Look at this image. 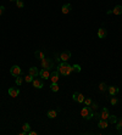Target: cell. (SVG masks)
I'll return each instance as SVG.
<instances>
[{
  "label": "cell",
  "instance_id": "7a4b0ae2",
  "mask_svg": "<svg viewBox=\"0 0 122 135\" xmlns=\"http://www.w3.org/2000/svg\"><path fill=\"white\" fill-rule=\"evenodd\" d=\"M81 116L87 120H89L91 118H93V111L91 110V107H89V106L83 107V108L81 110Z\"/></svg>",
  "mask_w": 122,
  "mask_h": 135
},
{
  "label": "cell",
  "instance_id": "836d02e7",
  "mask_svg": "<svg viewBox=\"0 0 122 135\" xmlns=\"http://www.w3.org/2000/svg\"><path fill=\"white\" fill-rule=\"evenodd\" d=\"M10 1H16V0H10Z\"/></svg>",
  "mask_w": 122,
  "mask_h": 135
},
{
  "label": "cell",
  "instance_id": "ffe728a7",
  "mask_svg": "<svg viewBox=\"0 0 122 135\" xmlns=\"http://www.w3.org/2000/svg\"><path fill=\"white\" fill-rule=\"evenodd\" d=\"M50 89H51V91H54V92L59 91V85H58V83H51V85H50Z\"/></svg>",
  "mask_w": 122,
  "mask_h": 135
},
{
  "label": "cell",
  "instance_id": "603a6c76",
  "mask_svg": "<svg viewBox=\"0 0 122 135\" xmlns=\"http://www.w3.org/2000/svg\"><path fill=\"white\" fill-rule=\"evenodd\" d=\"M99 89H100V91H105V90L107 89V85L105 83H100V84H99Z\"/></svg>",
  "mask_w": 122,
  "mask_h": 135
},
{
  "label": "cell",
  "instance_id": "4fadbf2b",
  "mask_svg": "<svg viewBox=\"0 0 122 135\" xmlns=\"http://www.w3.org/2000/svg\"><path fill=\"white\" fill-rule=\"evenodd\" d=\"M30 75H32L33 78L37 77V75H39V71H38V68H37V67H30Z\"/></svg>",
  "mask_w": 122,
  "mask_h": 135
},
{
  "label": "cell",
  "instance_id": "2e32d148",
  "mask_svg": "<svg viewBox=\"0 0 122 135\" xmlns=\"http://www.w3.org/2000/svg\"><path fill=\"white\" fill-rule=\"evenodd\" d=\"M112 14H115V15H121L122 14V6L121 5H116L115 9L112 10Z\"/></svg>",
  "mask_w": 122,
  "mask_h": 135
},
{
  "label": "cell",
  "instance_id": "8fae6325",
  "mask_svg": "<svg viewBox=\"0 0 122 135\" xmlns=\"http://www.w3.org/2000/svg\"><path fill=\"white\" fill-rule=\"evenodd\" d=\"M18 94H20V90L17 89V88H10V89H9V95H10L11 97H16Z\"/></svg>",
  "mask_w": 122,
  "mask_h": 135
},
{
  "label": "cell",
  "instance_id": "cb8c5ba5",
  "mask_svg": "<svg viewBox=\"0 0 122 135\" xmlns=\"http://www.w3.org/2000/svg\"><path fill=\"white\" fill-rule=\"evenodd\" d=\"M72 68H73V72H76V73L81 72V66H79V65H73Z\"/></svg>",
  "mask_w": 122,
  "mask_h": 135
},
{
  "label": "cell",
  "instance_id": "f1b7e54d",
  "mask_svg": "<svg viewBox=\"0 0 122 135\" xmlns=\"http://www.w3.org/2000/svg\"><path fill=\"white\" fill-rule=\"evenodd\" d=\"M84 104L86 106H91L93 102H92V99H84Z\"/></svg>",
  "mask_w": 122,
  "mask_h": 135
},
{
  "label": "cell",
  "instance_id": "e0dca14e",
  "mask_svg": "<svg viewBox=\"0 0 122 135\" xmlns=\"http://www.w3.org/2000/svg\"><path fill=\"white\" fill-rule=\"evenodd\" d=\"M107 90H109L110 95H116L119 92V88H116V87H107Z\"/></svg>",
  "mask_w": 122,
  "mask_h": 135
},
{
  "label": "cell",
  "instance_id": "d6986e66",
  "mask_svg": "<svg viewBox=\"0 0 122 135\" xmlns=\"http://www.w3.org/2000/svg\"><path fill=\"white\" fill-rule=\"evenodd\" d=\"M56 114H58V112H56L55 110H50V111H48V117H49V118H55Z\"/></svg>",
  "mask_w": 122,
  "mask_h": 135
},
{
  "label": "cell",
  "instance_id": "7402d4cb",
  "mask_svg": "<svg viewBox=\"0 0 122 135\" xmlns=\"http://www.w3.org/2000/svg\"><path fill=\"white\" fill-rule=\"evenodd\" d=\"M107 119L110 120V123H112V124L117 122V118H116V116H114V114H112V116H109V118H107Z\"/></svg>",
  "mask_w": 122,
  "mask_h": 135
},
{
  "label": "cell",
  "instance_id": "ac0fdd59",
  "mask_svg": "<svg viewBox=\"0 0 122 135\" xmlns=\"http://www.w3.org/2000/svg\"><path fill=\"white\" fill-rule=\"evenodd\" d=\"M35 57L38 59V60H43L44 59V52L43 51H40V50H38V51H35Z\"/></svg>",
  "mask_w": 122,
  "mask_h": 135
},
{
  "label": "cell",
  "instance_id": "d6a6232c",
  "mask_svg": "<svg viewBox=\"0 0 122 135\" xmlns=\"http://www.w3.org/2000/svg\"><path fill=\"white\" fill-rule=\"evenodd\" d=\"M92 108H94V110H96V108H98V105H96V104H93V107H92Z\"/></svg>",
  "mask_w": 122,
  "mask_h": 135
},
{
  "label": "cell",
  "instance_id": "3957f363",
  "mask_svg": "<svg viewBox=\"0 0 122 135\" xmlns=\"http://www.w3.org/2000/svg\"><path fill=\"white\" fill-rule=\"evenodd\" d=\"M42 62V67L43 68H45V69H50L51 67H53V61L50 60V59H43V60H40Z\"/></svg>",
  "mask_w": 122,
  "mask_h": 135
},
{
  "label": "cell",
  "instance_id": "44dd1931",
  "mask_svg": "<svg viewBox=\"0 0 122 135\" xmlns=\"http://www.w3.org/2000/svg\"><path fill=\"white\" fill-rule=\"evenodd\" d=\"M22 129H23V132H25V133H28V132H30V124H28V123H25V124H23V127H22Z\"/></svg>",
  "mask_w": 122,
  "mask_h": 135
},
{
  "label": "cell",
  "instance_id": "4dcf8cb0",
  "mask_svg": "<svg viewBox=\"0 0 122 135\" xmlns=\"http://www.w3.org/2000/svg\"><path fill=\"white\" fill-rule=\"evenodd\" d=\"M4 11H5V7H4V6H0V15H2Z\"/></svg>",
  "mask_w": 122,
  "mask_h": 135
},
{
  "label": "cell",
  "instance_id": "83f0119b",
  "mask_svg": "<svg viewBox=\"0 0 122 135\" xmlns=\"http://www.w3.org/2000/svg\"><path fill=\"white\" fill-rule=\"evenodd\" d=\"M25 80H26V82H27V83H30V82H33V77H32V75H26V77H25Z\"/></svg>",
  "mask_w": 122,
  "mask_h": 135
},
{
  "label": "cell",
  "instance_id": "7c38bea8",
  "mask_svg": "<svg viewBox=\"0 0 122 135\" xmlns=\"http://www.w3.org/2000/svg\"><path fill=\"white\" fill-rule=\"evenodd\" d=\"M98 127H99V128H101V129H105V128L109 127V123H107V120H105V119H99Z\"/></svg>",
  "mask_w": 122,
  "mask_h": 135
},
{
  "label": "cell",
  "instance_id": "8992f818",
  "mask_svg": "<svg viewBox=\"0 0 122 135\" xmlns=\"http://www.w3.org/2000/svg\"><path fill=\"white\" fill-rule=\"evenodd\" d=\"M33 87L35 88V89H42L43 87H44V84H43V82H42V79H38V78H35V79H33Z\"/></svg>",
  "mask_w": 122,
  "mask_h": 135
},
{
  "label": "cell",
  "instance_id": "f546056e",
  "mask_svg": "<svg viewBox=\"0 0 122 135\" xmlns=\"http://www.w3.org/2000/svg\"><path fill=\"white\" fill-rule=\"evenodd\" d=\"M117 104V99L116 97H111V105H116Z\"/></svg>",
  "mask_w": 122,
  "mask_h": 135
},
{
  "label": "cell",
  "instance_id": "5bb4252c",
  "mask_svg": "<svg viewBox=\"0 0 122 135\" xmlns=\"http://www.w3.org/2000/svg\"><path fill=\"white\" fill-rule=\"evenodd\" d=\"M71 9H72V6H71V4H66V5H63L62 6V14H68L70 11H71Z\"/></svg>",
  "mask_w": 122,
  "mask_h": 135
},
{
  "label": "cell",
  "instance_id": "484cf974",
  "mask_svg": "<svg viewBox=\"0 0 122 135\" xmlns=\"http://www.w3.org/2000/svg\"><path fill=\"white\" fill-rule=\"evenodd\" d=\"M22 80H23V78H22L21 75H18L17 79H16V84H17V85H21V84H22Z\"/></svg>",
  "mask_w": 122,
  "mask_h": 135
},
{
  "label": "cell",
  "instance_id": "4316f807",
  "mask_svg": "<svg viewBox=\"0 0 122 135\" xmlns=\"http://www.w3.org/2000/svg\"><path fill=\"white\" fill-rule=\"evenodd\" d=\"M16 5H17V7H23L25 6V4H23L22 0H16Z\"/></svg>",
  "mask_w": 122,
  "mask_h": 135
},
{
  "label": "cell",
  "instance_id": "5b68a950",
  "mask_svg": "<svg viewBox=\"0 0 122 135\" xmlns=\"http://www.w3.org/2000/svg\"><path fill=\"white\" fill-rule=\"evenodd\" d=\"M72 99H73L75 101H77V102H79V104L84 102V96H83V94H81V92H75Z\"/></svg>",
  "mask_w": 122,
  "mask_h": 135
},
{
  "label": "cell",
  "instance_id": "30bf717a",
  "mask_svg": "<svg viewBox=\"0 0 122 135\" xmlns=\"http://www.w3.org/2000/svg\"><path fill=\"white\" fill-rule=\"evenodd\" d=\"M49 79H51V83H58V80H59V72H58V71L51 72Z\"/></svg>",
  "mask_w": 122,
  "mask_h": 135
},
{
  "label": "cell",
  "instance_id": "1f68e13d",
  "mask_svg": "<svg viewBox=\"0 0 122 135\" xmlns=\"http://www.w3.org/2000/svg\"><path fill=\"white\" fill-rule=\"evenodd\" d=\"M27 134H30V135H37V132H33V130H30Z\"/></svg>",
  "mask_w": 122,
  "mask_h": 135
},
{
  "label": "cell",
  "instance_id": "277c9868",
  "mask_svg": "<svg viewBox=\"0 0 122 135\" xmlns=\"http://www.w3.org/2000/svg\"><path fill=\"white\" fill-rule=\"evenodd\" d=\"M10 73L12 75H15V77H18V75H21L22 71H21V68H20L18 66H12V67L10 68Z\"/></svg>",
  "mask_w": 122,
  "mask_h": 135
},
{
  "label": "cell",
  "instance_id": "e575fe53",
  "mask_svg": "<svg viewBox=\"0 0 122 135\" xmlns=\"http://www.w3.org/2000/svg\"><path fill=\"white\" fill-rule=\"evenodd\" d=\"M121 132H122V130H121Z\"/></svg>",
  "mask_w": 122,
  "mask_h": 135
},
{
  "label": "cell",
  "instance_id": "9a60e30c",
  "mask_svg": "<svg viewBox=\"0 0 122 135\" xmlns=\"http://www.w3.org/2000/svg\"><path fill=\"white\" fill-rule=\"evenodd\" d=\"M98 37H99L100 39L105 38V37H106V29H105V28H100V29L98 30Z\"/></svg>",
  "mask_w": 122,
  "mask_h": 135
},
{
  "label": "cell",
  "instance_id": "52a82bcc",
  "mask_svg": "<svg viewBox=\"0 0 122 135\" xmlns=\"http://www.w3.org/2000/svg\"><path fill=\"white\" fill-rule=\"evenodd\" d=\"M39 75H40L43 79H49V78H50V72H49V69L42 68V71H39Z\"/></svg>",
  "mask_w": 122,
  "mask_h": 135
},
{
  "label": "cell",
  "instance_id": "d4e9b609",
  "mask_svg": "<svg viewBox=\"0 0 122 135\" xmlns=\"http://www.w3.org/2000/svg\"><path fill=\"white\" fill-rule=\"evenodd\" d=\"M116 123H117V127H116V128H117V130H120V132H121V130H122V118L120 120H117Z\"/></svg>",
  "mask_w": 122,
  "mask_h": 135
},
{
  "label": "cell",
  "instance_id": "ba28073f",
  "mask_svg": "<svg viewBox=\"0 0 122 135\" xmlns=\"http://www.w3.org/2000/svg\"><path fill=\"white\" fill-rule=\"evenodd\" d=\"M60 59H61V61L66 62L67 60H70V59H71V52H70V51H63V52H61Z\"/></svg>",
  "mask_w": 122,
  "mask_h": 135
},
{
  "label": "cell",
  "instance_id": "9c48e42d",
  "mask_svg": "<svg viewBox=\"0 0 122 135\" xmlns=\"http://www.w3.org/2000/svg\"><path fill=\"white\" fill-rule=\"evenodd\" d=\"M109 116H110V113H109L107 108H106V107H104V108L101 110V113H100V119H105V120H107Z\"/></svg>",
  "mask_w": 122,
  "mask_h": 135
},
{
  "label": "cell",
  "instance_id": "6da1fadb",
  "mask_svg": "<svg viewBox=\"0 0 122 135\" xmlns=\"http://www.w3.org/2000/svg\"><path fill=\"white\" fill-rule=\"evenodd\" d=\"M58 72H59V74L61 73L62 75H70L73 72V68H72V66H70L68 63L61 62L60 65H59V67H58Z\"/></svg>",
  "mask_w": 122,
  "mask_h": 135
}]
</instances>
